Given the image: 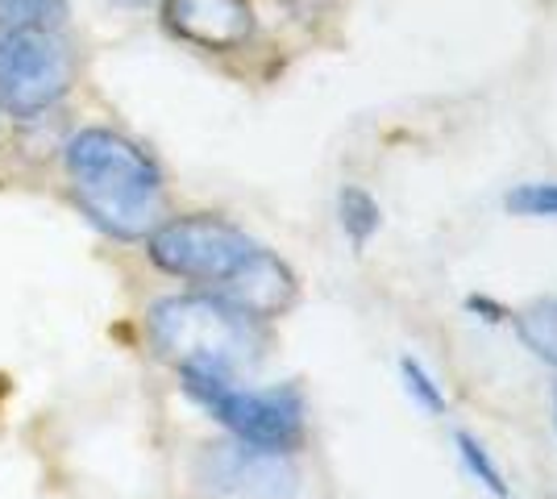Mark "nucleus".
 <instances>
[{
    "label": "nucleus",
    "mask_w": 557,
    "mask_h": 499,
    "mask_svg": "<svg viewBox=\"0 0 557 499\" xmlns=\"http://www.w3.org/2000/svg\"><path fill=\"white\" fill-rule=\"evenodd\" d=\"M71 191L79 209L113 238H150L163 225V171L113 129H84L67 146Z\"/></svg>",
    "instance_id": "f257e3e1"
},
{
    "label": "nucleus",
    "mask_w": 557,
    "mask_h": 499,
    "mask_svg": "<svg viewBox=\"0 0 557 499\" xmlns=\"http://www.w3.org/2000/svg\"><path fill=\"white\" fill-rule=\"evenodd\" d=\"M150 341L180 371L237 379L262 358L258 316L221 296H166L150 309Z\"/></svg>",
    "instance_id": "f03ea898"
},
{
    "label": "nucleus",
    "mask_w": 557,
    "mask_h": 499,
    "mask_svg": "<svg viewBox=\"0 0 557 499\" xmlns=\"http://www.w3.org/2000/svg\"><path fill=\"white\" fill-rule=\"evenodd\" d=\"M258 254H262V246L221 216H175L150 234L154 266H163L166 275L191 279V284H209L212 296H221V300H230L237 291Z\"/></svg>",
    "instance_id": "7ed1b4c3"
},
{
    "label": "nucleus",
    "mask_w": 557,
    "mask_h": 499,
    "mask_svg": "<svg viewBox=\"0 0 557 499\" xmlns=\"http://www.w3.org/2000/svg\"><path fill=\"white\" fill-rule=\"evenodd\" d=\"M180 379L187 396L209 408L237 441L275 453H292L304 441V400L296 387H237L209 371H180Z\"/></svg>",
    "instance_id": "20e7f679"
},
{
    "label": "nucleus",
    "mask_w": 557,
    "mask_h": 499,
    "mask_svg": "<svg viewBox=\"0 0 557 499\" xmlns=\"http://www.w3.org/2000/svg\"><path fill=\"white\" fill-rule=\"evenodd\" d=\"M75 79V54L59 29L0 25V109L13 117H38L63 100Z\"/></svg>",
    "instance_id": "39448f33"
},
{
    "label": "nucleus",
    "mask_w": 557,
    "mask_h": 499,
    "mask_svg": "<svg viewBox=\"0 0 557 499\" xmlns=\"http://www.w3.org/2000/svg\"><path fill=\"white\" fill-rule=\"evenodd\" d=\"M200 475L216 496L230 499H292L296 496V471L275 450H258L246 441L212 446L200 462Z\"/></svg>",
    "instance_id": "423d86ee"
},
{
    "label": "nucleus",
    "mask_w": 557,
    "mask_h": 499,
    "mask_svg": "<svg viewBox=\"0 0 557 499\" xmlns=\"http://www.w3.org/2000/svg\"><path fill=\"white\" fill-rule=\"evenodd\" d=\"M163 22L205 50H237L255 34L250 0H163Z\"/></svg>",
    "instance_id": "0eeeda50"
},
{
    "label": "nucleus",
    "mask_w": 557,
    "mask_h": 499,
    "mask_svg": "<svg viewBox=\"0 0 557 499\" xmlns=\"http://www.w3.org/2000/svg\"><path fill=\"white\" fill-rule=\"evenodd\" d=\"M516 333L541 362L557 366V296L536 300L524 312H516Z\"/></svg>",
    "instance_id": "6e6552de"
},
{
    "label": "nucleus",
    "mask_w": 557,
    "mask_h": 499,
    "mask_svg": "<svg viewBox=\"0 0 557 499\" xmlns=\"http://www.w3.org/2000/svg\"><path fill=\"white\" fill-rule=\"evenodd\" d=\"M337 213H342V229L349 234L354 246H367L371 234L379 229V221H383L379 204H374V196L362 188H342V196H337Z\"/></svg>",
    "instance_id": "1a4fd4ad"
},
{
    "label": "nucleus",
    "mask_w": 557,
    "mask_h": 499,
    "mask_svg": "<svg viewBox=\"0 0 557 499\" xmlns=\"http://www.w3.org/2000/svg\"><path fill=\"white\" fill-rule=\"evenodd\" d=\"M63 22H67V0H0V25L59 29Z\"/></svg>",
    "instance_id": "9d476101"
},
{
    "label": "nucleus",
    "mask_w": 557,
    "mask_h": 499,
    "mask_svg": "<svg viewBox=\"0 0 557 499\" xmlns=\"http://www.w3.org/2000/svg\"><path fill=\"white\" fill-rule=\"evenodd\" d=\"M454 446H458V453H462V462H466V471L479 478L483 487H487L491 496H508V487H504V475H499V466L491 462V453L483 450V441L474 437V433H458L454 437Z\"/></svg>",
    "instance_id": "9b49d317"
},
{
    "label": "nucleus",
    "mask_w": 557,
    "mask_h": 499,
    "mask_svg": "<svg viewBox=\"0 0 557 499\" xmlns=\"http://www.w3.org/2000/svg\"><path fill=\"white\" fill-rule=\"evenodd\" d=\"M399 375H404L408 396H412L424 412H433V416H437V412H445V391L437 387V379H433V375L420 366L417 358H404V362H399Z\"/></svg>",
    "instance_id": "f8f14e48"
},
{
    "label": "nucleus",
    "mask_w": 557,
    "mask_h": 499,
    "mask_svg": "<svg viewBox=\"0 0 557 499\" xmlns=\"http://www.w3.org/2000/svg\"><path fill=\"white\" fill-rule=\"evenodd\" d=\"M504 204L520 216H557V184H520Z\"/></svg>",
    "instance_id": "ddd939ff"
},
{
    "label": "nucleus",
    "mask_w": 557,
    "mask_h": 499,
    "mask_svg": "<svg viewBox=\"0 0 557 499\" xmlns=\"http://www.w3.org/2000/svg\"><path fill=\"white\" fill-rule=\"evenodd\" d=\"M116 4H150V0H116Z\"/></svg>",
    "instance_id": "4468645a"
},
{
    "label": "nucleus",
    "mask_w": 557,
    "mask_h": 499,
    "mask_svg": "<svg viewBox=\"0 0 557 499\" xmlns=\"http://www.w3.org/2000/svg\"><path fill=\"white\" fill-rule=\"evenodd\" d=\"M554 421H557V396H554Z\"/></svg>",
    "instance_id": "2eb2a0df"
}]
</instances>
